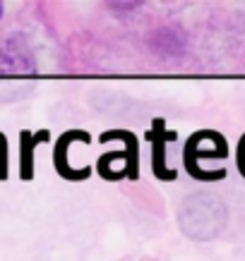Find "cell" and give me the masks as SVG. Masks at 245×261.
<instances>
[{"instance_id":"6da1fadb","label":"cell","mask_w":245,"mask_h":261,"mask_svg":"<svg viewBox=\"0 0 245 261\" xmlns=\"http://www.w3.org/2000/svg\"><path fill=\"white\" fill-rule=\"evenodd\" d=\"M202 135L195 132V135L188 137V142L183 146V168L185 173L192 177V180H199V182H216V180H224L226 177V170L219 168V170H205L199 166V159H226L229 156V142L221 139L216 142L214 146L209 149H202Z\"/></svg>"},{"instance_id":"7a4b0ae2","label":"cell","mask_w":245,"mask_h":261,"mask_svg":"<svg viewBox=\"0 0 245 261\" xmlns=\"http://www.w3.org/2000/svg\"><path fill=\"white\" fill-rule=\"evenodd\" d=\"M144 137L151 144V175L161 182H173L178 177V170L168 168L166 163V144L175 142L178 135L173 129H166V120L164 118H157L149 129L144 132Z\"/></svg>"},{"instance_id":"3957f363","label":"cell","mask_w":245,"mask_h":261,"mask_svg":"<svg viewBox=\"0 0 245 261\" xmlns=\"http://www.w3.org/2000/svg\"><path fill=\"white\" fill-rule=\"evenodd\" d=\"M75 142L92 144V135L84 132V129H68V132H63V135L58 137L56 146H53V168H56V173L68 182H82L94 173V168L92 166H82V168H72L70 166L68 151H70V146Z\"/></svg>"},{"instance_id":"277c9868","label":"cell","mask_w":245,"mask_h":261,"mask_svg":"<svg viewBox=\"0 0 245 261\" xmlns=\"http://www.w3.org/2000/svg\"><path fill=\"white\" fill-rule=\"evenodd\" d=\"M113 139L125 144V177L132 182L140 180V142H137L135 132H130V129H108V132H103L99 137L101 144H108Z\"/></svg>"},{"instance_id":"5b68a950","label":"cell","mask_w":245,"mask_h":261,"mask_svg":"<svg viewBox=\"0 0 245 261\" xmlns=\"http://www.w3.org/2000/svg\"><path fill=\"white\" fill-rule=\"evenodd\" d=\"M46 142H51L48 129H39V132L22 129L19 132V177L24 182H29L34 177V149Z\"/></svg>"},{"instance_id":"8992f818","label":"cell","mask_w":245,"mask_h":261,"mask_svg":"<svg viewBox=\"0 0 245 261\" xmlns=\"http://www.w3.org/2000/svg\"><path fill=\"white\" fill-rule=\"evenodd\" d=\"M116 161L125 163V151H108V153L99 156V161H96V173L101 175L106 182H118L125 177V173H116L111 168V163H116Z\"/></svg>"},{"instance_id":"52a82bcc","label":"cell","mask_w":245,"mask_h":261,"mask_svg":"<svg viewBox=\"0 0 245 261\" xmlns=\"http://www.w3.org/2000/svg\"><path fill=\"white\" fill-rule=\"evenodd\" d=\"M10 144H8V137L0 132V182L8 180L10 175Z\"/></svg>"},{"instance_id":"ba28073f","label":"cell","mask_w":245,"mask_h":261,"mask_svg":"<svg viewBox=\"0 0 245 261\" xmlns=\"http://www.w3.org/2000/svg\"><path fill=\"white\" fill-rule=\"evenodd\" d=\"M236 163H238V170H240V175H243V177H245V135L240 137V142H238Z\"/></svg>"},{"instance_id":"9c48e42d","label":"cell","mask_w":245,"mask_h":261,"mask_svg":"<svg viewBox=\"0 0 245 261\" xmlns=\"http://www.w3.org/2000/svg\"><path fill=\"white\" fill-rule=\"evenodd\" d=\"M0 17H3V3H0Z\"/></svg>"}]
</instances>
